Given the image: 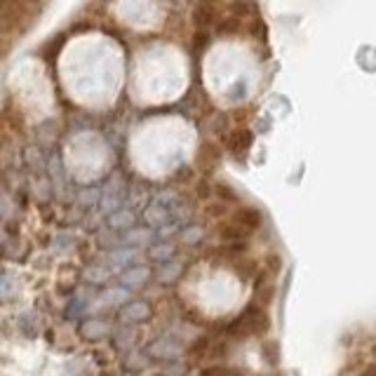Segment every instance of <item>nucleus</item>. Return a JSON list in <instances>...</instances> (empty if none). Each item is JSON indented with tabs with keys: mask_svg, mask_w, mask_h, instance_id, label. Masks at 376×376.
<instances>
[{
	"mask_svg": "<svg viewBox=\"0 0 376 376\" xmlns=\"http://www.w3.org/2000/svg\"><path fill=\"white\" fill-rule=\"evenodd\" d=\"M270 327L266 310L259 306H250L247 310H243L230 325V332L233 334H263Z\"/></svg>",
	"mask_w": 376,
	"mask_h": 376,
	"instance_id": "nucleus-1",
	"label": "nucleus"
},
{
	"mask_svg": "<svg viewBox=\"0 0 376 376\" xmlns=\"http://www.w3.org/2000/svg\"><path fill=\"white\" fill-rule=\"evenodd\" d=\"M233 223H238L240 228L245 230H257L261 226V212L254 210V207H240V210L233 214Z\"/></svg>",
	"mask_w": 376,
	"mask_h": 376,
	"instance_id": "nucleus-2",
	"label": "nucleus"
},
{
	"mask_svg": "<svg viewBox=\"0 0 376 376\" xmlns=\"http://www.w3.org/2000/svg\"><path fill=\"white\" fill-rule=\"evenodd\" d=\"M250 146H252V132L250 130H233L228 134V148L233 156L240 158L250 151Z\"/></svg>",
	"mask_w": 376,
	"mask_h": 376,
	"instance_id": "nucleus-3",
	"label": "nucleus"
},
{
	"mask_svg": "<svg viewBox=\"0 0 376 376\" xmlns=\"http://www.w3.org/2000/svg\"><path fill=\"white\" fill-rule=\"evenodd\" d=\"M148 315H151V308L143 301H132L130 306H125L123 313H120V317H123L125 322H141V320H146Z\"/></svg>",
	"mask_w": 376,
	"mask_h": 376,
	"instance_id": "nucleus-4",
	"label": "nucleus"
},
{
	"mask_svg": "<svg viewBox=\"0 0 376 376\" xmlns=\"http://www.w3.org/2000/svg\"><path fill=\"white\" fill-rule=\"evenodd\" d=\"M148 275L151 273H148L146 268H132V270H127V273H123L120 283H123L125 290H139V287L146 285Z\"/></svg>",
	"mask_w": 376,
	"mask_h": 376,
	"instance_id": "nucleus-5",
	"label": "nucleus"
},
{
	"mask_svg": "<svg viewBox=\"0 0 376 376\" xmlns=\"http://www.w3.org/2000/svg\"><path fill=\"white\" fill-rule=\"evenodd\" d=\"M219 158H221L219 151L214 148L212 143H205V146L200 148V153H198V163H200V167H203L205 172H212L214 165L219 163Z\"/></svg>",
	"mask_w": 376,
	"mask_h": 376,
	"instance_id": "nucleus-6",
	"label": "nucleus"
},
{
	"mask_svg": "<svg viewBox=\"0 0 376 376\" xmlns=\"http://www.w3.org/2000/svg\"><path fill=\"white\" fill-rule=\"evenodd\" d=\"M247 235H250V230L240 228L238 223H223V226H221V238L233 240V243H243Z\"/></svg>",
	"mask_w": 376,
	"mask_h": 376,
	"instance_id": "nucleus-7",
	"label": "nucleus"
},
{
	"mask_svg": "<svg viewBox=\"0 0 376 376\" xmlns=\"http://www.w3.org/2000/svg\"><path fill=\"white\" fill-rule=\"evenodd\" d=\"M127 290L125 287H116V290H108L103 297L99 299V301H103V306H118V303H123V301H127Z\"/></svg>",
	"mask_w": 376,
	"mask_h": 376,
	"instance_id": "nucleus-8",
	"label": "nucleus"
},
{
	"mask_svg": "<svg viewBox=\"0 0 376 376\" xmlns=\"http://www.w3.org/2000/svg\"><path fill=\"white\" fill-rule=\"evenodd\" d=\"M83 334L87 339H97V337H103V334H108V325L106 322H99V320H90V322L83 325Z\"/></svg>",
	"mask_w": 376,
	"mask_h": 376,
	"instance_id": "nucleus-9",
	"label": "nucleus"
},
{
	"mask_svg": "<svg viewBox=\"0 0 376 376\" xmlns=\"http://www.w3.org/2000/svg\"><path fill=\"white\" fill-rule=\"evenodd\" d=\"M108 221H111V226H113V228H132L134 214L132 212H113Z\"/></svg>",
	"mask_w": 376,
	"mask_h": 376,
	"instance_id": "nucleus-10",
	"label": "nucleus"
},
{
	"mask_svg": "<svg viewBox=\"0 0 376 376\" xmlns=\"http://www.w3.org/2000/svg\"><path fill=\"white\" fill-rule=\"evenodd\" d=\"M181 273V266H179V263L177 261H167L165 263V266H163V270H160V273H158V280H160V283H172V280L174 278H177Z\"/></svg>",
	"mask_w": 376,
	"mask_h": 376,
	"instance_id": "nucleus-11",
	"label": "nucleus"
},
{
	"mask_svg": "<svg viewBox=\"0 0 376 376\" xmlns=\"http://www.w3.org/2000/svg\"><path fill=\"white\" fill-rule=\"evenodd\" d=\"M217 19V14H214V5H198L195 10V21L200 26H205V24H212Z\"/></svg>",
	"mask_w": 376,
	"mask_h": 376,
	"instance_id": "nucleus-12",
	"label": "nucleus"
},
{
	"mask_svg": "<svg viewBox=\"0 0 376 376\" xmlns=\"http://www.w3.org/2000/svg\"><path fill=\"white\" fill-rule=\"evenodd\" d=\"M203 376H240V372L233 370V367H226V365H214V367L203 370Z\"/></svg>",
	"mask_w": 376,
	"mask_h": 376,
	"instance_id": "nucleus-13",
	"label": "nucleus"
},
{
	"mask_svg": "<svg viewBox=\"0 0 376 376\" xmlns=\"http://www.w3.org/2000/svg\"><path fill=\"white\" fill-rule=\"evenodd\" d=\"M217 193H219L221 198H228L230 203H235V200H238V195H235L233 190H230L228 186H226V183H219V186H217Z\"/></svg>",
	"mask_w": 376,
	"mask_h": 376,
	"instance_id": "nucleus-14",
	"label": "nucleus"
},
{
	"mask_svg": "<svg viewBox=\"0 0 376 376\" xmlns=\"http://www.w3.org/2000/svg\"><path fill=\"white\" fill-rule=\"evenodd\" d=\"M134 257H137V252H123V254H113V261L123 263V261H132Z\"/></svg>",
	"mask_w": 376,
	"mask_h": 376,
	"instance_id": "nucleus-15",
	"label": "nucleus"
},
{
	"mask_svg": "<svg viewBox=\"0 0 376 376\" xmlns=\"http://www.w3.org/2000/svg\"><path fill=\"white\" fill-rule=\"evenodd\" d=\"M146 238H151L148 230H134V233H130V238H127V240H130V243H132V240L141 243V240H146Z\"/></svg>",
	"mask_w": 376,
	"mask_h": 376,
	"instance_id": "nucleus-16",
	"label": "nucleus"
},
{
	"mask_svg": "<svg viewBox=\"0 0 376 376\" xmlns=\"http://www.w3.org/2000/svg\"><path fill=\"white\" fill-rule=\"evenodd\" d=\"M357 376H376V362H370Z\"/></svg>",
	"mask_w": 376,
	"mask_h": 376,
	"instance_id": "nucleus-17",
	"label": "nucleus"
},
{
	"mask_svg": "<svg viewBox=\"0 0 376 376\" xmlns=\"http://www.w3.org/2000/svg\"><path fill=\"white\" fill-rule=\"evenodd\" d=\"M165 254L170 257V254H172V247H163V250H151V257H165Z\"/></svg>",
	"mask_w": 376,
	"mask_h": 376,
	"instance_id": "nucleus-18",
	"label": "nucleus"
}]
</instances>
